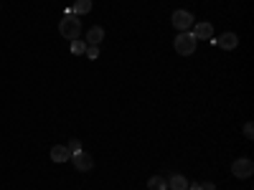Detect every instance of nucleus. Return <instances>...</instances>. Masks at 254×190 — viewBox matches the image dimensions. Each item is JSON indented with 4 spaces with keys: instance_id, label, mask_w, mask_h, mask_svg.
Returning <instances> with one entry per match:
<instances>
[{
    "instance_id": "nucleus-5",
    "label": "nucleus",
    "mask_w": 254,
    "mask_h": 190,
    "mask_svg": "<svg viewBox=\"0 0 254 190\" xmlns=\"http://www.w3.org/2000/svg\"><path fill=\"white\" fill-rule=\"evenodd\" d=\"M71 162H74V167H76V170L79 173H89L92 170V167H94V157L89 155V152H74L71 155Z\"/></svg>"
},
{
    "instance_id": "nucleus-7",
    "label": "nucleus",
    "mask_w": 254,
    "mask_h": 190,
    "mask_svg": "<svg viewBox=\"0 0 254 190\" xmlns=\"http://www.w3.org/2000/svg\"><path fill=\"white\" fill-rule=\"evenodd\" d=\"M51 160H54V162H66V160H71L69 147H66V144H54V147H51Z\"/></svg>"
},
{
    "instance_id": "nucleus-10",
    "label": "nucleus",
    "mask_w": 254,
    "mask_h": 190,
    "mask_svg": "<svg viewBox=\"0 0 254 190\" xmlns=\"http://www.w3.org/2000/svg\"><path fill=\"white\" fill-rule=\"evenodd\" d=\"M193 36L201 38V41H208L211 36H214V26H211V23H198V26L193 28Z\"/></svg>"
},
{
    "instance_id": "nucleus-16",
    "label": "nucleus",
    "mask_w": 254,
    "mask_h": 190,
    "mask_svg": "<svg viewBox=\"0 0 254 190\" xmlns=\"http://www.w3.org/2000/svg\"><path fill=\"white\" fill-rule=\"evenodd\" d=\"M244 137H249V140L254 137V124H252V122H247V124H244Z\"/></svg>"
},
{
    "instance_id": "nucleus-6",
    "label": "nucleus",
    "mask_w": 254,
    "mask_h": 190,
    "mask_svg": "<svg viewBox=\"0 0 254 190\" xmlns=\"http://www.w3.org/2000/svg\"><path fill=\"white\" fill-rule=\"evenodd\" d=\"M219 48H224V51H234L237 46H239V36L237 33H231V31H226V33H221L219 36Z\"/></svg>"
},
{
    "instance_id": "nucleus-13",
    "label": "nucleus",
    "mask_w": 254,
    "mask_h": 190,
    "mask_svg": "<svg viewBox=\"0 0 254 190\" xmlns=\"http://www.w3.org/2000/svg\"><path fill=\"white\" fill-rule=\"evenodd\" d=\"M84 51H87V41H81V38L71 41V53H74V56H81Z\"/></svg>"
},
{
    "instance_id": "nucleus-9",
    "label": "nucleus",
    "mask_w": 254,
    "mask_h": 190,
    "mask_svg": "<svg viewBox=\"0 0 254 190\" xmlns=\"http://www.w3.org/2000/svg\"><path fill=\"white\" fill-rule=\"evenodd\" d=\"M168 190H188V180L181 173H176V175L168 178Z\"/></svg>"
},
{
    "instance_id": "nucleus-3",
    "label": "nucleus",
    "mask_w": 254,
    "mask_h": 190,
    "mask_svg": "<svg viewBox=\"0 0 254 190\" xmlns=\"http://www.w3.org/2000/svg\"><path fill=\"white\" fill-rule=\"evenodd\" d=\"M171 23H173V28H176L178 33H181V31H188L190 26H193V13L178 8V10L173 13V18H171Z\"/></svg>"
},
{
    "instance_id": "nucleus-8",
    "label": "nucleus",
    "mask_w": 254,
    "mask_h": 190,
    "mask_svg": "<svg viewBox=\"0 0 254 190\" xmlns=\"http://www.w3.org/2000/svg\"><path fill=\"white\" fill-rule=\"evenodd\" d=\"M102 38H104V28H102V26L89 28V33H87V46H99Z\"/></svg>"
},
{
    "instance_id": "nucleus-2",
    "label": "nucleus",
    "mask_w": 254,
    "mask_h": 190,
    "mask_svg": "<svg viewBox=\"0 0 254 190\" xmlns=\"http://www.w3.org/2000/svg\"><path fill=\"white\" fill-rule=\"evenodd\" d=\"M59 33L64 36V38H69V41H76L79 36H81V23H79V18L76 15H64L61 18V23H59Z\"/></svg>"
},
{
    "instance_id": "nucleus-15",
    "label": "nucleus",
    "mask_w": 254,
    "mask_h": 190,
    "mask_svg": "<svg viewBox=\"0 0 254 190\" xmlns=\"http://www.w3.org/2000/svg\"><path fill=\"white\" fill-rule=\"evenodd\" d=\"M84 56H87V58H92V61H97V58H99V46H87Z\"/></svg>"
},
{
    "instance_id": "nucleus-14",
    "label": "nucleus",
    "mask_w": 254,
    "mask_h": 190,
    "mask_svg": "<svg viewBox=\"0 0 254 190\" xmlns=\"http://www.w3.org/2000/svg\"><path fill=\"white\" fill-rule=\"evenodd\" d=\"M66 147H69V152H71V155H74V152H81V140H76V137H71Z\"/></svg>"
},
{
    "instance_id": "nucleus-4",
    "label": "nucleus",
    "mask_w": 254,
    "mask_h": 190,
    "mask_svg": "<svg viewBox=\"0 0 254 190\" xmlns=\"http://www.w3.org/2000/svg\"><path fill=\"white\" fill-rule=\"evenodd\" d=\"M252 173H254V162H252L249 157H239L234 165H231V175H234V178H239V180H247V178H252Z\"/></svg>"
},
{
    "instance_id": "nucleus-11",
    "label": "nucleus",
    "mask_w": 254,
    "mask_h": 190,
    "mask_svg": "<svg viewBox=\"0 0 254 190\" xmlns=\"http://www.w3.org/2000/svg\"><path fill=\"white\" fill-rule=\"evenodd\" d=\"M147 190H168V180H165V178L153 175L150 180H147Z\"/></svg>"
},
{
    "instance_id": "nucleus-17",
    "label": "nucleus",
    "mask_w": 254,
    "mask_h": 190,
    "mask_svg": "<svg viewBox=\"0 0 254 190\" xmlns=\"http://www.w3.org/2000/svg\"><path fill=\"white\" fill-rule=\"evenodd\" d=\"M201 190H216V185H214V183H203Z\"/></svg>"
},
{
    "instance_id": "nucleus-18",
    "label": "nucleus",
    "mask_w": 254,
    "mask_h": 190,
    "mask_svg": "<svg viewBox=\"0 0 254 190\" xmlns=\"http://www.w3.org/2000/svg\"><path fill=\"white\" fill-rule=\"evenodd\" d=\"M188 190H201V185H198V183H193V185L188 183Z\"/></svg>"
},
{
    "instance_id": "nucleus-12",
    "label": "nucleus",
    "mask_w": 254,
    "mask_h": 190,
    "mask_svg": "<svg viewBox=\"0 0 254 190\" xmlns=\"http://www.w3.org/2000/svg\"><path fill=\"white\" fill-rule=\"evenodd\" d=\"M71 10H74V15H84V13H89V10H92V0H76Z\"/></svg>"
},
{
    "instance_id": "nucleus-1",
    "label": "nucleus",
    "mask_w": 254,
    "mask_h": 190,
    "mask_svg": "<svg viewBox=\"0 0 254 190\" xmlns=\"http://www.w3.org/2000/svg\"><path fill=\"white\" fill-rule=\"evenodd\" d=\"M173 46H176L178 56H193V51H196V46H198V38L190 33V31H181V33L176 36V41H173Z\"/></svg>"
}]
</instances>
